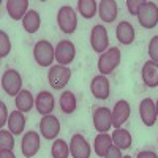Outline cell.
Masks as SVG:
<instances>
[{"instance_id": "cell-34", "label": "cell", "mask_w": 158, "mask_h": 158, "mask_svg": "<svg viewBox=\"0 0 158 158\" xmlns=\"http://www.w3.org/2000/svg\"><path fill=\"white\" fill-rule=\"evenodd\" d=\"M6 123V106L5 103H0V127H5Z\"/></svg>"}, {"instance_id": "cell-13", "label": "cell", "mask_w": 158, "mask_h": 158, "mask_svg": "<svg viewBox=\"0 0 158 158\" xmlns=\"http://www.w3.org/2000/svg\"><path fill=\"white\" fill-rule=\"evenodd\" d=\"M139 114L141 120L146 127H152L156 122V106L152 98H144L139 104Z\"/></svg>"}, {"instance_id": "cell-7", "label": "cell", "mask_w": 158, "mask_h": 158, "mask_svg": "<svg viewBox=\"0 0 158 158\" xmlns=\"http://www.w3.org/2000/svg\"><path fill=\"white\" fill-rule=\"evenodd\" d=\"M90 44L94 48L95 52H106L108 49V44H109V36H108V30L103 27V25H95L92 29V33H90Z\"/></svg>"}, {"instance_id": "cell-23", "label": "cell", "mask_w": 158, "mask_h": 158, "mask_svg": "<svg viewBox=\"0 0 158 158\" xmlns=\"http://www.w3.org/2000/svg\"><path fill=\"white\" fill-rule=\"evenodd\" d=\"M95 153L101 158L106 156L108 150L112 147V138L108 135V133H100L97 138H95Z\"/></svg>"}, {"instance_id": "cell-22", "label": "cell", "mask_w": 158, "mask_h": 158, "mask_svg": "<svg viewBox=\"0 0 158 158\" xmlns=\"http://www.w3.org/2000/svg\"><path fill=\"white\" fill-rule=\"evenodd\" d=\"M24 127H25V117H24V112L21 111H15L10 114V118H8V130L11 131L13 135H19L24 131Z\"/></svg>"}, {"instance_id": "cell-14", "label": "cell", "mask_w": 158, "mask_h": 158, "mask_svg": "<svg viewBox=\"0 0 158 158\" xmlns=\"http://www.w3.org/2000/svg\"><path fill=\"white\" fill-rule=\"evenodd\" d=\"M130 112H131V109H130L128 101H125V100L117 101L112 109V127L120 128V125H123L128 120Z\"/></svg>"}, {"instance_id": "cell-16", "label": "cell", "mask_w": 158, "mask_h": 158, "mask_svg": "<svg viewBox=\"0 0 158 158\" xmlns=\"http://www.w3.org/2000/svg\"><path fill=\"white\" fill-rule=\"evenodd\" d=\"M27 8H29L27 0H8L6 2V11H8L10 18L15 21L24 19V16L29 13Z\"/></svg>"}, {"instance_id": "cell-29", "label": "cell", "mask_w": 158, "mask_h": 158, "mask_svg": "<svg viewBox=\"0 0 158 158\" xmlns=\"http://www.w3.org/2000/svg\"><path fill=\"white\" fill-rule=\"evenodd\" d=\"M15 147V138L11 131L0 130V150H13Z\"/></svg>"}, {"instance_id": "cell-10", "label": "cell", "mask_w": 158, "mask_h": 158, "mask_svg": "<svg viewBox=\"0 0 158 158\" xmlns=\"http://www.w3.org/2000/svg\"><path fill=\"white\" fill-rule=\"evenodd\" d=\"M40 131L44 136V139H56L60 133V122L54 115H44L40 122Z\"/></svg>"}, {"instance_id": "cell-38", "label": "cell", "mask_w": 158, "mask_h": 158, "mask_svg": "<svg viewBox=\"0 0 158 158\" xmlns=\"http://www.w3.org/2000/svg\"><path fill=\"white\" fill-rule=\"evenodd\" d=\"M123 158H131V156H123Z\"/></svg>"}, {"instance_id": "cell-24", "label": "cell", "mask_w": 158, "mask_h": 158, "mask_svg": "<svg viewBox=\"0 0 158 158\" xmlns=\"http://www.w3.org/2000/svg\"><path fill=\"white\" fill-rule=\"evenodd\" d=\"M40 25H41V19H40V15L35 10H30L22 19V27L29 33H35L40 29Z\"/></svg>"}, {"instance_id": "cell-33", "label": "cell", "mask_w": 158, "mask_h": 158, "mask_svg": "<svg viewBox=\"0 0 158 158\" xmlns=\"http://www.w3.org/2000/svg\"><path fill=\"white\" fill-rule=\"evenodd\" d=\"M104 158H123V156L120 155V149H118L117 146H112L108 150V153H106V156H104Z\"/></svg>"}, {"instance_id": "cell-11", "label": "cell", "mask_w": 158, "mask_h": 158, "mask_svg": "<svg viewBox=\"0 0 158 158\" xmlns=\"http://www.w3.org/2000/svg\"><path fill=\"white\" fill-rule=\"evenodd\" d=\"M21 150H22V155L27 156V158L35 156L40 150V136H38V133H35V131L25 133L22 141H21Z\"/></svg>"}, {"instance_id": "cell-36", "label": "cell", "mask_w": 158, "mask_h": 158, "mask_svg": "<svg viewBox=\"0 0 158 158\" xmlns=\"http://www.w3.org/2000/svg\"><path fill=\"white\" fill-rule=\"evenodd\" d=\"M0 158H16L13 150H0Z\"/></svg>"}, {"instance_id": "cell-37", "label": "cell", "mask_w": 158, "mask_h": 158, "mask_svg": "<svg viewBox=\"0 0 158 158\" xmlns=\"http://www.w3.org/2000/svg\"><path fill=\"white\" fill-rule=\"evenodd\" d=\"M155 106H156V117H158V101L155 103Z\"/></svg>"}, {"instance_id": "cell-32", "label": "cell", "mask_w": 158, "mask_h": 158, "mask_svg": "<svg viewBox=\"0 0 158 158\" xmlns=\"http://www.w3.org/2000/svg\"><path fill=\"white\" fill-rule=\"evenodd\" d=\"M142 5H144V2H141V0H128V2H127L130 15H133V16H138V13H139Z\"/></svg>"}, {"instance_id": "cell-5", "label": "cell", "mask_w": 158, "mask_h": 158, "mask_svg": "<svg viewBox=\"0 0 158 158\" xmlns=\"http://www.w3.org/2000/svg\"><path fill=\"white\" fill-rule=\"evenodd\" d=\"M139 24L144 29H153L158 24V6L153 2H144L138 13Z\"/></svg>"}, {"instance_id": "cell-1", "label": "cell", "mask_w": 158, "mask_h": 158, "mask_svg": "<svg viewBox=\"0 0 158 158\" xmlns=\"http://www.w3.org/2000/svg\"><path fill=\"white\" fill-rule=\"evenodd\" d=\"M120 59H122L120 49L118 48H109L106 52H103V54L100 56V59H98V70H100V73L103 76L112 73L118 67Z\"/></svg>"}, {"instance_id": "cell-21", "label": "cell", "mask_w": 158, "mask_h": 158, "mask_svg": "<svg viewBox=\"0 0 158 158\" xmlns=\"http://www.w3.org/2000/svg\"><path fill=\"white\" fill-rule=\"evenodd\" d=\"M111 138H112V144H114V146H117L120 150L130 149L131 147V142H133L130 131L128 130H123V128H117L114 133H112Z\"/></svg>"}, {"instance_id": "cell-30", "label": "cell", "mask_w": 158, "mask_h": 158, "mask_svg": "<svg viewBox=\"0 0 158 158\" xmlns=\"http://www.w3.org/2000/svg\"><path fill=\"white\" fill-rule=\"evenodd\" d=\"M10 51H11V41H10V38L6 35V32L3 30H0V57H6L10 54Z\"/></svg>"}, {"instance_id": "cell-18", "label": "cell", "mask_w": 158, "mask_h": 158, "mask_svg": "<svg viewBox=\"0 0 158 158\" xmlns=\"http://www.w3.org/2000/svg\"><path fill=\"white\" fill-rule=\"evenodd\" d=\"M142 81L147 87H156L158 85V63L149 60L142 67Z\"/></svg>"}, {"instance_id": "cell-35", "label": "cell", "mask_w": 158, "mask_h": 158, "mask_svg": "<svg viewBox=\"0 0 158 158\" xmlns=\"http://www.w3.org/2000/svg\"><path fill=\"white\" fill-rule=\"evenodd\" d=\"M136 158H158V156H156V153L152 152V150H142V152L138 153Z\"/></svg>"}, {"instance_id": "cell-27", "label": "cell", "mask_w": 158, "mask_h": 158, "mask_svg": "<svg viewBox=\"0 0 158 158\" xmlns=\"http://www.w3.org/2000/svg\"><path fill=\"white\" fill-rule=\"evenodd\" d=\"M97 8H98V3L95 0H79L77 2V10L79 13L82 15L84 19H92L97 13Z\"/></svg>"}, {"instance_id": "cell-26", "label": "cell", "mask_w": 158, "mask_h": 158, "mask_svg": "<svg viewBox=\"0 0 158 158\" xmlns=\"http://www.w3.org/2000/svg\"><path fill=\"white\" fill-rule=\"evenodd\" d=\"M59 104H60V109L65 112V114H73L76 111V97L73 92L67 90L60 95V100H59Z\"/></svg>"}, {"instance_id": "cell-6", "label": "cell", "mask_w": 158, "mask_h": 158, "mask_svg": "<svg viewBox=\"0 0 158 158\" xmlns=\"http://www.w3.org/2000/svg\"><path fill=\"white\" fill-rule=\"evenodd\" d=\"M71 77V70L63 67V65H54V67H51L49 70V74H48V79H49V84L52 89H63L65 85L68 84Z\"/></svg>"}, {"instance_id": "cell-12", "label": "cell", "mask_w": 158, "mask_h": 158, "mask_svg": "<svg viewBox=\"0 0 158 158\" xmlns=\"http://www.w3.org/2000/svg\"><path fill=\"white\" fill-rule=\"evenodd\" d=\"M70 153L73 158H89L90 146L82 135H74L70 141Z\"/></svg>"}, {"instance_id": "cell-17", "label": "cell", "mask_w": 158, "mask_h": 158, "mask_svg": "<svg viewBox=\"0 0 158 158\" xmlns=\"http://www.w3.org/2000/svg\"><path fill=\"white\" fill-rule=\"evenodd\" d=\"M54 104H56V100H54V97H52V94H49V92H41V94L36 97V100H35L36 111L41 114L43 117L49 115L52 112Z\"/></svg>"}, {"instance_id": "cell-20", "label": "cell", "mask_w": 158, "mask_h": 158, "mask_svg": "<svg viewBox=\"0 0 158 158\" xmlns=\"http://www.w3.org/2000/svg\"><path fill=\"white\" fill-rule=\"evenodd\" d=\"M115 36H117L118 41H120V44H131L135 41V36H136L133 25L127 21H122L115 29Z\"/></svg>"}, {"instance_id": "cell-3", "label": "cell", "mask_w": 158, "mask_h": 158, "mask_svg": "<svg viewBox=\"0 0 158 158\" xmlns=\"http://www.w3.org/2000/svg\"><path fill=\"white\" fill-rule=\"evenodd\" d=\"M57 24L63 33H73L77 27V16L71 6H60L57 13Z\"/></svg>"}, {"instance_id": "cell-15", "label": "cell", "mask_w": 158, "mask_h": 158, "mask_svg": "<svg viewBox=\"0 0 158 158\" xmlns=\"http://www.w3.org/2000/svg\"><path fill=\"white\" fill-rule=\"evenodd\" d=\"M90 92L98 100H106L109 97V81L106 76H95L90 82Z\"/></svg>"}, {"instance_id": "cell-4", "label": "cell", "mask_w": 158, "mask_h": 158, "mask_svg": "<svg viewBox=\"0 0 158 158\" xmlns=\"http://www.w3.org/2000/svg\"><path fill=\"white\" fill-rule=\"evenodd\" d=\"M2 87L10 97H18L21 94L22 77L18 70H6L2 76Z\"/></svg>"}, {"instance_id": "cell-2", "label": "cell", "mask_w": 158, "mask_h": 158, "mask_svg": "<svg viewBox=\"0 0 158 158\" xmlns=\"http://www.w3.org/2000/svg\"><path fill=\"white\" fill-rule=\"evenodd\" d=\"M33 57L38 65L41 67H51L56 59V49L46 40H40L33 48Z\"/></svg>"}, {"instance_id": "cell-31", "label": "cell", "mask_w": 158, "mask_h": 158, "mask_svg": "<svg viewBox=\"0 0 158 158\" xmlns=\"http://www.w3.org/2000/svg\"><path fill=\"white\" fill-rule=\"evenodd\" d=\"M149 57L152 62L158 63V35L153 36L149 43Z\"/></svg>"}, {"instance_id": "cell-8", "label": "cell", "mask_w": 158, "mask_h": 158, "mask_svg": "<svg viewBox=\"0 0 158 158\" xmlns=\"http://www.w3.org/2000/svg\"><path fill=\"white\" fill-rule=\"evenodd\" d=\"M94 127L98 133H108L112 127V112L108 108H97L94 111Z\"/></svg>"}, {"instance_id": "cell-19", "label": "cell", "mask_w": 158, "mask_h": 158, "mask_svg": "<svg viewBox=\"0 0 158 158\" xmlns=\"http://www.w3.org/2000/svg\"><path fill=\"white\" fill-rule=\"evenodd\" d=\"M98 15L104 22H114L117 18V3L114 0H101L98 3Z\"/></svg>"}, {"instance_id": "cell-25", "label": "cell", "mask_w": 158, "mask_h": 158, "mask_svg": "<svg viewBox=\"0 0 158 158\" xmlns=\"http://www.w3.org/2000/svg\"><path fill=\"white\" fill-rule=\"evenodd\" d=\"M33 97L29 90H21V94L16 97V108L21 112H29L33 108Z\"/></svg>"}, {"instance_id": "cell-9", "label": "cell", "mask_w": 158, "mask_h": 158, "mask_svg": "<svg viewBox=\"0 0 158 158\" xmlns=\"http://www.w3.org/2000/svg\"><path fill=\"white\" fill-rule=\"evenodd\" d=\"M76 56V49H74V44L68 40H62V41L57 44L56 48V60L59 62V65H63L67 67L68 63L73 62Z\"/></svg>"}, {"instance_id": "cell-28", "label": "cell", "mask_w": 158, "mask_h": 158, "mask_svg": "<svg viewBox=\"0 0 158 158\" xmlns=\"http://www.w3.org/2000/svg\"><path fill=\"white\" fill-rule=\"evenodd\" d=\"M51 155H52V158H68V155H70V146L63 139H57L54 144H52Z\"/></svg>"}]
</instances>
